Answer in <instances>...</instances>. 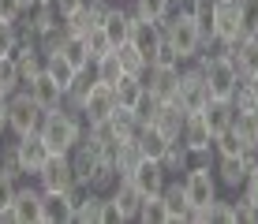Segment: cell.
<instances>
[{
  "instance_id": "74e56055",
  "label": "cell",
  "mask_w": 258,
  "mask_h": 224,
  "mask_svg": "<svg viewBox=\"0 0 258 224\" xmlns=\"http://www.w3.org/2000/svg\"><path fill=\"white\" fill-rule=\"evenodd\" d=\"M15 90H23V79H19V67H15V56H0V94L12 97Z\"/></svg>"
},
{
  "instance_id": "1f68e13d",
  "label": "cell",
  "mask_w": 258,
  "mask_h": 224,
  "mask_svg": "<svg viewBox=\"0 0 258 224\" xmlns=\"http://www.w3.org/2000/svg\"><path fill=\"white\" fill-rule=\"evenodd\" d=\"M247 150H251V146H247L232 127L221 131V134H213V154H217V157H243Z\"/></svg>"
},
{
  "instance_id": "5b68a950",
  "label": "cell",
  "mask_w": 258,
  "mask_h": 224,
  "mask_svg": "<svg viewBox=\"0 0 258 224\" xmlns=\"http://www.w3.org/2000/svg\"><path fill=\"white\" fill-rule=\"evenodd\" d=\"M183 202H187V209H206V205L217 198V172L206 165H191L187 172H183Z\"/></svg>"
},
{
  "instance_id": "7402d4cb",
  "label": "cell",
  "mask_w": 258,
  "mask_h": 224,
  "mask_svg": "<svg viewBox=\"0 0 258 224\" xmlns=\"http://www.w3.org/2000/svg\"><path fill=\"white\" fill-rule=\"evenodd\" d=\"M71 168H75V179H83V183H90L94 172H97V165H101V154H97L94 146H86L83 138H79V146L71 150Z\"/></svg>"
},
{
  "instance_id": "ffe728a7",
  "label": "cell",
  "mask_w": 258,
  "mask_h": 224,
  "mask_svg": "<svg viewBox=\"0 0 258 224\" xmlns=\"http://www.w3.org/2000/svg\"><path fill=\"white\" fill-rule=\"evenodd\" d=\"M199 116H202V123L210 127V134H221V131H228V127H232V116H236V109H232V101H217V97H210V101H206V109H202Z\"/></svg>"
},
{
  "instance_id": "b9f144b4",
  "label": "cell",
  "mask_w": 258,
  "mask_h": 224,
  "mask_svg": "<svg viewBox=\"0 0 258 224\" xmlns=\"http://www.w3.org/2000/svg\"><path fill=\"white\" fill-rule=\"evenodd\" d=\"M116 183H120L116 165H112V161H101V165H97V172H94V179H90V187H94L97 194H109Z\"/></svg>"
},
{
  "instance_id": "f35d334b",
  "label": "cell",
  "mask_w": 258,
  "mask_h": 224,
  "mask_svg": "<svg viewBox=\"0 0 258 224\" xmlns=\"http://www.w3.org/2000/svg\"><path fill=\"white\" fill-rule=\"evenodd\" d=\"M232 131L247 146H258V112H236L232 116Z\"/></svg>"
},
{
  "instance_id": "11a10c76",
  "label": "cell",
  "mask_w": 258,
  "mask_h": 224,
  "mask_svg": "<svg viewBox=\"0 0 258 224\" xmlns=\"http://www.w3.org/2000/svg\"><path fill=\"white\" fill-rule=\"evenodd\" d=\"M19 4H23V12H26V8H34V4H38V0H19Z\"/></svg>"
},
{
  "instance_id": "484cf974",
  "label": "cell",
  "mask_w": 258,
  "mask_h": 224,
  "mask_svg": "<svg viewBox=\"0 0 258 224\" xmlns=\"http://www.w3.org/2000/svg\"><path fill=\"white\" fill-rule=\"evenodd\" d=\"M161 202H165L168 224H172V220H191V209H187V202H183V183H180V179H176V183H165Z\"/></svg>"
},
{
  "instance_id": "4fadbf2b",
  "label": "cell",
  "mask_w": 258,
  "mask_h": 224,
  "mask_svg": "<svg viewBox=\"0 0 258 224\" xmlns=\"http://www.w3.org/2000/svg\"><path fill=\"white\" fill-rule=\"evenodd\" d=\"M180 67H146V75H142V83H146V90L157 97V101H172L176 97V86H180Z\"/></svg>"
},
{
  "instance_id": "7a4b0ae2",
  "label": "cell",
  "mask_w": 258,
  "mask_h": 224,
  "mask_svg": "<svg viewBox=\"0 0 258 224\" xmlns=\"http://www.w3.org/2000/svg\"><path fill=\"white\" fill-rule=\"evenodd\" d=\"M161 34H165V41L176 49V56H180L183 64L202 52V34H199L195 19L183 12V8H176V12H168L165 19H161Z\"/></svg>"
},
{
  "instance_id": "d4e9b609",
  "label": "cell",
  "mask_w": 258,
  "mask_h": 224,
  "mask_svg": "<svg viewBox=\"0 0 258 224\" xmlns=\"http://www.w3.org/2000/svg\"><path fill=\"white\" fill-rule=\"evenodd\" d=\"M161 168L168 176H180V172H187V168H191V150H187V142H183V138H168V146L161 154Z\"/></svg>"
},
{
  "instance_id": "277c9868",
  "label": "cell",
  "mask_w": 258,
  "mask_h": 224,
  "mask_svg": "<svg viewBox=\"0 0 258 224\" xmlns=\"http://www.w3.org/2000/svg\"><path fill=\"white\" fill-rule=\"evenodd\" d=\"M176 105L183 112H202L210 101V90H206V75H202L199 60H187V67H180V86H176Z\"/></svg>"
},
{
  "instance_id": "6da1fadb",
  "label": "cell",
  "mask_w": 258,
  "mask_h": 224,
  "mask_svg": "<svg viewBox=\"0 0 258 224\" xmlns=\"http://www.w3.org/2000/svg\"><path fill=\"white\" fill-rule=\"evenodd\" d=\"M86 131V120L79 109H71V105H60V109H49L45 120H41L38 134L45 138L49 154H71V150L79 146V138H83Z\"/></svg>"
},
{
  "instance_id": "ab89813d",
  "label": "cell",
  "mask_w": 258,
  "mask_h": 224,
  "mask_svg": "<svg viewBox=\"0 0 258 224\" xmlns=\"http://www.w3.org/2000/svg\"><path fill=\"white\" fill-rule=\"evenodd\" d=\"M131 12L142 15V19H154L161 23L168 12H172V0H131Z\"/></svg>"
},
{
  "instance_id": "ac0fdd59",
  "label": "cell",
  "mask_w": 258,
  "mask_h": 224,
  "mask_svg": "<svg viewBox=\"0 0 258 224\" xmlns=\"http://www.w3.org/2000/svg\"><path fill=\"white\" fill-rule=\"evenodd\" d=\"M71 217H75V209H71L68 194L41 191V220H45V224H68Z\"/></svg>"
},
{
  "instance_id": "816d5d0a",
  "label": "cell",
  "mask_w": 258,
  "mask_h": 224,
  "mask_svg": "<svg viewBox=\"0 0 258 224\" xmlns=\"http://www.w3.org/2000/svg\"><path fill=\"white\" fill-rule=\"evenodd\" d=\"M101 224H123V217H120V209H116V202L105 194V205H101Z\"/></svg>"
},
{
  "instance_id": "44dd1931",
  "label": "cell",
  "mask_w": 258,
  "mask_h": 224,
  "mask_svg": "<svg viewBox=\"0 0 258 224\" xmlns=\"http://www.w3.org/2000/svg\"><path fill=\"white\" fill-rule=\"evenodd\" d=\"M105 127H109V134H112L116 142H135V134H139L142 123H139V116L131 112V109H120V105H116L112 116L105 120Z\"/></svg>"
},
{
  "instance_id": "d6a6232c",
  "label": "cell",
  "mask_w": 258,
  "mask_h": 224,
  "mask_svg": "<svg viewBox=\"0 0 258 224\" xmlns=\"http://www.w3.org/2000/svg\"><path fill=\"white\" fill-rule=\"evenodd\" d=\"M116 56H120V67H123V75H146L150 60L142 56V52H139V49H135V45H131V41L116 45Z\"/></svg>"
},
{
  "instance_id": "8fae6325",
  "label": "cell",
  "mask_w": 258,
  "mask_h": 224,
  "mask_svg": "<svg viewBox=\"0 0 258 224\" xmlns=\"http://www.w3.org/2000/svg\"><path fill=\"white\" fill-rule=\"evenodd\" d=\"M0 220H12V224H30V220H41V187H19L15 191V202L12 209L4 213Z\"/></svg>"
},
{
  "instance_id": "f5cc1de1",
  "label": "cell",
  "mask_w": 258,
  "mask_h": 224,
  "mask_svg": "<svg viewBox=\"0 0 258 224\" xmlns=\"http://www.w3.org/2000/svg\"><path fill=\"white\" fill-rule=\"evenodd\" d=\"M83 4H86V0H52V8H56L60 19H64V15H71L75 8H83Z\"/></svg>"
},
{
  "instance_id": "f907efd6",
  "label": "cell",
  "mask_w": 258,
  "mask_h": 224,
  "mask_svg": "<svg viewBox=\"0 0 258 224\" xmlns=\"http://www.w3.org/2000/svg\"><path fill=\"white\" fill-rule=\"evenodd\" d=\"M0 168H4L8 176H15V179L23 176V172H19V161H15V142H12V146L4 150V154H0Z\"/></svg>"
},
{
  "instance_id": "83f0119b",
  "label": "cell",
  "mask_w": 258,
  "mask_h": 224,
  "mask_svg": "<svg viewBox=\"0 0 258 224\" xmlns=\"http://www.w3.org/2000/svg\"><path fill=\"white\" fill-rule=\"evenodd\" d=\"M60 56L68 60L75 71H86L90 67V52H86V41H83V34H68L64 45H60Z\"/></svg>"
},
{
  "instance_id": "7bdbcfd3",
  "label": "cell",
  "mask_w": 258,
  "mask_h": 224,
  "mask_svg": "<svg viewBox=\"0 0 258 224\" xmlns=\"http://www.w3.org/2000/svg\"><path fill=\"white\" fill-rule=\"evenodd\" d=\"M101 205H105V194L94 191L90 198L75 209V217H71V220H79V224H101Z\"/></svg>"
},
{
  "instance_id": "e575fe53",
  "label": "cell",
  "mask_w": 258,
  "mask_h": 224,
  "mask_svg": "<svg viewBox=\"0 0 258 224\" xmlns=\"http://www.w3.org/2000/svg\"><path fill=\"white\" fill-rule=\"evenodd\" d=\"M232 109L236 112H258V86L251 83V79H239V83H236Z\"/></svg>"
},
{
  "instance_id": "bcb514c9",
  "label": "cell",
  "mask_w": 258,
  "mask_h": 224,
  "mask_svg": "<svg viewBox=\"0 0 258 224\" xmlns=\"http://www.w3.org/2000/svg\"><path fill=\"white\" fill-rule=\"evenodd\" d=\"M15 191H19V179H15V176H8L4 168H0V217H4V213L12 209Z\"/></svg>"
},
{
  "instance_id": "836d02e7",
  "label": "cell",
  "mask_w": 258,
  "mask_h": 224,
  "mask_svg": "<svg viewBox=\"0 0 258 224\" xmlns=\"http://www.w3.org/2000/svg\"><path fill=\"white\" fill-rule=\"evenodd\" d=\"M142 161V154H139V146L135 142H116V154H112V165H116V172H120V179H127L131 172H135V165Z\"/></svg>"
},
{
  "instance_id": "8992f818",
  "label": "cell",
  "mask_w": 258,
  "mask_h": 224,
  "mask_svg": "<svg viewBox=\"0 0 258 224\" xmlns=\"http://www.w3.org/2000/svg\"><path fill=\"white\" fill-rule=\"evenodd\" d=\"M49 146H45V138H41L38 131L34 134H19L15 138V161H19V172L23 176H38L41 168H45V161H49Z\"/></svg>"
},
{
  "instance_id": "8d00e7d4",
  "label": "cell",
  "mask_w": 258,
  "mask_h": 224,
  "mask_svg": "<svg viewBox=\"0 0 258 224\" xmlns=\"http://www.w3.org/2000/svg\"><path fill=\"white\" fill-rule=\"evenodd\" d=\"M45 71L52 75V83H56L60 90H68V86H71V79H75V67H71L68 60L60 56V52H52V56H45Z\"/></svg>"
},
{
  "instance_id": "7dc6e473",
  "label": "cell",
  "mask_w": 258,
  "mask_h": 224,
  "mask_svg": "<svg viewBox=\"0 0 258 224\" xmlns=\"http://www.w3.org/2000/svg\"><path fill=\"white\" fill-rule=\"evenodd\" d=\"M176 64H183V60L176 56V49L168 41H161V45H157V52L150 56V67H176Z\"/></svg>"
},
{
  "instance_id": "cb8c5ba5",
  "label": "cell",
  "mask_w": 258,
  "mask_h": 224,
  "mask_svg": "<svg viewBox=\"0 0 258 224\" xmlns=\"http://www.w3.org/2000/svg\"><path fill=\"white\" fill-rule=\"evenodd\" d=\"M112 94H116V105H120V109H131V112H135V105L142 101V94H146V83H142V75H120L116 86H112Z\"/></svg>"
},
{
  "instance_id": "db71d44e",
  "label": "cell",
  "mask_w": 258,
  "mask_h": 224,
  "mask_svg": "<svg viewBox=\"0 0 258 224\" xmlns=\"http://www.w3.org/2000/svg\"><path fill=\"white\" fill-rule=\"evenodd\" d=\"M8 131V97L0 94V134Z\"/></svg>"
},
{
  "instance_id": "7c38bea8",
  "label": "cell",
  "mask_w": 258,
  "mask_h": 224,
  "mask_svg": "<svg viewBox=\"0 0 258 224\" xmlns=\"http://www.w3.org/2000/svg\"><path fill=\"white\" fill-rule=\"evenodd\" d=\"M131 183L142 191V198L146 194H161L165 191V183H168V172L161 168V161H154V157H142L139 165H135V172L127 176Z\"/></svg>"
},
{
  "instance_id": "f6af8a7d",
  "label": "cell",
  "mask_w": 258,
  "mask_h": 224,
  "mask_svg": "<svg viewBox=\"0 0 258 224\" xmlns=\"http://www.w3.org/2000/svg\"><path fill=\"white\" fill-rule=\"evenodd\" d=\"M19 38H23L19 23H4V19H0V56H12L15 45H19Z\"/></svg>"
},
{
  "instance_id": "4316f807",
  "label": "cell",
  "mask_w": 258,
  "mask_h": 224,
  "mask_svg": "<svg viewBox=\"0 0 258 224\" xmlns=\"http://www.w3.org/2000/svg\"><path fill=\"white\" fill-rule=\"evenodd\" d=\"M135 146H139V154H142V157H154V161H161L165 146H168V138H165V134L154 127V123H142V127H139V134H135Z\"/></svg>"
},
{
  "instance_id": "9a60e30c",
  "label": "cell",
  "mask_w": 258,
  "mask_h": 224,
  "mask_svg": "<svg viewBox=\"0 0 258 224\" xmlns=\"http://www.w3.org/2000/svg\"><path fill=\"white\" fill-rule=\"evenodd\" d=\"M23 90H26V94H30V97H34V101H38L45 112H49V109H60V105H64V90L52 83V75H49L45 67H41V75H34Z\"/></svg>"
},
{
  "instance_id": "d590c367",
  "label": "cell",
  "mask_w": 258,
  "mask_h": 224,
  "mask_svg": "<svg viewBox=\"0 0 258 224\" xmlns=\"http://www.w3.org/2000/svg\"><path fill=\"white\" fill-rule=\"evenodd\" d=\"M135 220H142V224H168L161 194H146V198H142V205H139V217H135Z\"/></svg>"
},
{
  "instance_id": "681fc988",
  "label": "cell",
  "mask_w": 258,
  "mask_h": 224,
  "mask_svg": "<svg viewBox=\"0 0 258 224\" xmlns=\"http://www.w3.org/2000/svg\"><path fill=\"white\" fill-rule=\"evenodd\" d=\"M239 191H243V198H247V202H254V205H258V165L251 168V172H247V179H243V187H239Z\"/></svg>"
},
{
  "instance_id": "ee69618b",
  "label": "cell",
  "mask_w": 258,
  "mask_h": 224,
  "mask_svg": "<svg viewBox=\"0 0 258 224\" xmlns=\"http://www.w3.org/2000/svg\"><path fill=\"white\" fill-rule=\"evenodd\" d=\"M83 41H86V52H90V64H94L97 56H105V52H112V45H109V38H105L101 26L86 30V34H83Z\"/></svg>"
},
{
  "instance_id": "4dcf8cb0",
  "label": "cell",
  "mask_w": 258,
  "mask_h": 224,
  "mask_svg": "<svg viewBox=\"0 0 258 224\" xmlns=\"http://www.w3.org/2000/svg\"><path fill=\"white\" fill-rule=\"evenodd\" d=\"M64 38H68V30H64V19H60V23H52V26H45V30L34 34V45L41 49V56H52V52H60Z\"/></svg>"
},
{
  "instance_id": "52a82bcc",
  "label": "cell",
  "mask_w": 258,
  "mask_h": 224,
  "mask_svg": "<svg viewBox=\"0 0 258 224\" xmlns=\"http://www.w3.org/2000/svg\"><path fill=\"white\" fill-rule=\"evenodd\" d=\"M38 187L41 191H60L64 194L71 183H75V168H71V157L68 154H52L49 161H45V168H41L38 176Z\"/></svg>"
},
{
  "instance_id": "c3c4849f",
  "label": "cell",
  "mask_w": 258,
  "mask_h": 224,
  "mask_svg": "<svg viewBox=\"0 0 258 224\" xmlns=\"http://www.w3.org/2000/svg\"><path fill=\"white\" fill-rule=\"evenodd\" d=\"M0 19L4 23H19L23 19V4L19 0H0Z\"/></svg>"
},
{
  "instance_id": "3957f363",
  "label": "cell",
  "mask_w": 258,
  "mask_h": 224,
  "mask_svg": "<svg viewBox=\"0 0 258 224\" xmlns=\"http://www.w3.org/2000/svg\"><path fill=\"white\" fill-rule=\"evenodd\" d=\"M41 120H45V109H41L26 90H15V94L8 97V131H12L15 138H19V134H34L41 127Z\"/></svg>"
},
{
  "instance_id": "9c48e42d",
  "label": "cell",
  "mask_w": 258,
  "mask_h": 224,
  "mask_svg": "<svg viewBox=\"0 0 258 224\" xmlns=\"http://www.w3.org/2000/svg\"><path fill=\"white\" fill-rule=\"evenodd\" d=\"M239 38V0H217L213 4V38L210 41H236Z\"/></svg>"
},
{
  "instance_id": "e0dca14e",
  "label": "cell",
  "mask_w": 258,
  "mask_h": 224,
  "mask_svg": "<svg viewBox=\"0 0 258 224\" xmlns=\"http://www.w3.org/2000/svg\"><path fill=\"white\" fill-rule=\"evenodd\" d=\"M109 198L116 202V209H120V217H123V220H135V217H139L142 191H139L135 183H131V179H120V183H116V187L109 191Z\"/></svg>"
},
{
  "instance_id": "5bb4252c",
  "label": "cell",
  "mask_w": 258,
  "mask_h": 224,
  "mask_svg": "<svg viewBox=\"0 0 258 224\" xmlns=\"http://www.w3.org/2000/svg\"><path fill=\"white\" fill-rule=\"evenodd\" d=\"M101 30H105V38H109L112 49L127 41V34H131V8H123V0H116V4L101 15Z\"/></svg>"
},
{
  "instance_id": "d6986e66",
  "label": "cell",
  "mask_w": 258,
  "mask_h": 224,
  "mask_svg": "<svg viewBox=\"0 0 258 224\" xmlns=\"http://www.w3.org/2000/svg\"><path fill=\"white\" fill-rule=\"evenodd\" d=\"M213 172H217V183L239 191V187H243V179H247V172H251V165H247V157H217Z\"/></svg>"
},
{
  "instance_id": "603a6c76",
  "label": "cell",
  "mask_w": 258,
  "mask_h": 224,
  "mask_svg": "<svg viewBox=\"0 0 258 224\" xmlns=\"http://www.w3.org/2000/svg\"><path fill=\"white\" fill-rule=\"evenodd\" d=\"M180 138L187 142V150H191V154H199V150H210V146H213V134H210L206 123H202V116H199V112H187Z\"/></svg>"
},
{
  "instance_id": "2e32d148",
  "label": "cell",
  "mask_w": 258,
  "mask_h": 224,
  "mask_svg": "<svg viewBox=\"0 0 258 224\" xmlns=\"http://www.w3.org/2000/svg\"><path fill=\"white\" fill-rule=\"evenodd\" d=\"M183 120H187V112H183L176 101H161L150 123H154V127L165 134V138H180V131H183Z\"/></svg>"
},
{
  "instance_id": "9f6ffc18",
  "label": "cell",
  "mask_w": 258,
  "mask_h": 224,
  "mask_svg": "<svg viewBox=\"0 0 258 224\" xmlns=\"http://www.w3.org/2000/svg\"><path fill=\"white\" fill-rule=\"evenodd\" d=\"M176 4H180V0H172V8H176Z\"/></svg>"
},
{
  "instance_id": "ba28073f",
  "label": "cell",
  "mask_w": 258,
  "mask_h": 224,
  "mask_svg": "<svg viewBox=\"0 0 258 224\" xmlns=\"http://www.w3.org/2000/svg\"><path fill=\"white\" fill-rule=\"evenodd\" d=\"M79 109H83L86 123H105L112 116V109H116V94H112L109 83H97V79H94V90L86 94V101L79 105Z\"/></svg>"
},
{
  "instance_id": "60d3db41",
  "label": "cell",
  "mask_w": 258,
  "mask_h": 224,
  "mask_svg": "<svg viewBox=\"0 0 258 224\" xmlns=\"http://www.w3.org/2000/svg\"><path fill=\"white\" fill-rule=\"evenodd\" d=\"M239 38H258V0H239Z\"/></svg>"
},
{
  "instance_id": "f1b7e54d",
  "label": "cell",
  "mask_w": 258,
  "mask_h": 224,
  "mask_svg": "<svg viewBox=\"0 0 258 224\" xmlns=\"http://www.w3.org/2000/svg\"><path fill=\"white\" fill-rule=\"evenodd\" d=\"M94 90V71L86 67V71H75V79H71V86L64 90V105H71V109H79V105L86 101V94ZM83 112V109H79Z\"/></svg>"
},
{
  "instance_id": "f546056e",
  "label": "cell",
  "mask_w": 258,
  "mask_h": 224,
  "mask_svg": "<svg viewBox=\"0 0 258 224\" xmlns=\"http://www.w3.org/2000/svg\"><path fill=\"white\" fill-rule=\"evenodd\" d=\"M90 71H94V79H97V83H109V86H116V79L123 75L116 49H112V52H105V56H97L94 64H90Z\"/></svg>"
},
{
  "instance_id": "30bf717a",
  "label": "cell",
  "mask_w": 258,
  "mask_h": 224,
  "mask_svg": "<svg viewBox=\"0 0 258 224\" xmlns=\"http://www.w3.org/2000/svg\"><path fill=\"white\" fill-rule=\"evenodd\" d=\"M127 41L135 45V49L142 52V56H154L157 52V45L165 41V34H161V23H154V19H142V15L131 12V34H127Z\"/></svg>"
}]
</instances>
